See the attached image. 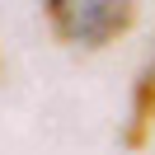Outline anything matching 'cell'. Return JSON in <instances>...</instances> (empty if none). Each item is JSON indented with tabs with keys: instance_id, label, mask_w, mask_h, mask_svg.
Here are the masks:
<instances>
[{
	"instance_id": "obj_1",
	"label": "cell",
	"mask_w": 155,
	"mask_h": 155,
	"mask_svg": "<svg viewBox=\"0 0 155 155\" xmlns=\"http://www.w3.org/2000/svg\"><path fill=\"white\" fill-rule=\"evenodd\" d=\"M47 24L71 47H104L136 24L132 0H47Z\"/></svg>"
},
{
	"instance_id": "obj_2",
	"label": "cell",
	"mask_w": 155,
	"mask_h": 155,
	"mask_svg": "<svg viewBox=\"0 0 155 155\" xmlns=\"http://www.w3.org/2000/svg\"><path fill=\"white\" fill-rule=\"evenodd\" d=\"M150 122H155V99L146 94V85H136V104H132V127L122 132V141L132 150H141L146 136H150Z\"/></svg>"
},
{
	"instance_id": "obj_3",
	"label": "cell",
	"mask_w": 155,
	"mask_h": 155,
	"mask_svg": "<svg viewBox=\"0 0 155 155\" xmlns=\"http://www.w3.org/2000/svg\"><path fill=\"white\" fill-rule=\"evenodd\" d=\"M141 85H146V94L155 99V57H150V66H146V75H141Z\"/></svg>"
}]
</instances>
